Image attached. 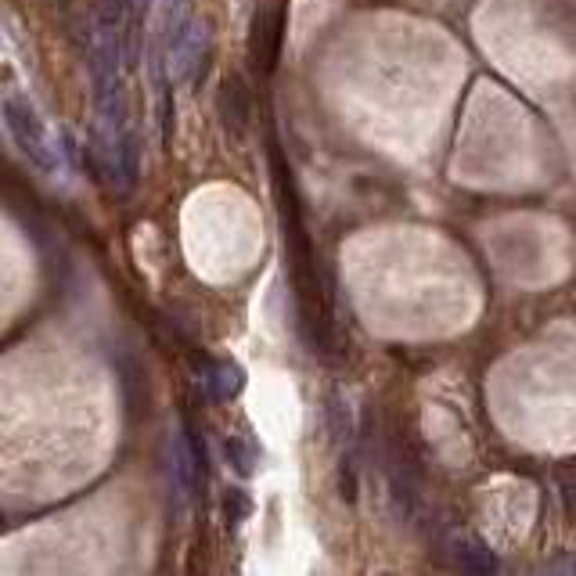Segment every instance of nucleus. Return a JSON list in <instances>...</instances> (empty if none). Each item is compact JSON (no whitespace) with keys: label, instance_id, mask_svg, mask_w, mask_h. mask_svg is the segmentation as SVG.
Listing matches in <instances>:
<instances>
[{"label":"nucleus","instance_id":"f257e3e1","mask_svg":"<svg viewBox=\"0 0 576 576\" xmlns=\"http://www.w3.org/2000/svg\"><path fill=\"white\" fill-rule=\"evenodd\" d=\"M0 116H4V130H8V137L15 141V148L33 162L36 170L54 173L62 166L65 148H58V137L47 130V123L33 108V101L22 98L18 90H4Z\"/></svg>","mask_w":576,"mask_h":576},{"label":"nucleus","instance_id":"f03ea898","mask_svg":"<svg viewBox=\"0 0 576 576\" xmlns=\"http://www.w3.org/2000/svg\"><path fill=\"white\" fill-rule=\"evenodd\" d=\"M220 116L224 123L231 126L234 134H242L245 123H249V94L238 80H227L224 83V94H220Z\"/></svg>","mask_w":576,"mask_h":576},{"label":"nucleus","instance_id":"7ed1b4c3","mask_svg":"<svg viewBox=\"0 0 576 576\" xmlns=\"http://www.w3.org/2000/svg\"><path fill=\"white\" fill-rule=\"evenodd\" d=\"M224 454H227V461L234 465V472H238V476H245V479H249L252 472H256V465H260V450L252 447L245 436H227Z\"/></svg>","mask_w":576,"mask_h":576},{"label":"nucleus","instance_id":"20e7f679","mask_svg":"<svg viewBox=\"0 0 576 576\" xmlns=\"http://www.w3.org/2000/svg\"><path fill=\"white\" fill-rule=\"evenodd\" d=\"M458 562L465 573H497V558L490 555V548L479 544V540H465V544H458Z\"/></svg>","mask_w":576,"mask_h":576},{"label":"nucleus","instance_id":"39448f33","mask_svg":"<svg viewBox=\"0 0 576 576\" xmlns=\"http://www.w3.org/2000/svg\"><path fill=\"white\" fill-rule=\"evenodd\" d=\"M209 386H213V393L220 396V400H227V396H234L238 389H242V368L238 364H216L213 378H206Z\"/></svg>","mask_w":576,"mask_h":576},{"label":"nucleus","instance_id":"423d86ee","mask_svg":"<svg viewBox=\"0 0 576 576\" xmlns=\"http://www.w3.org/2000/svg\"><path fill=\"white\" fill-rule=\"evenodd\" d=\"M249 512H252L249 494H245V490H238V486H234V490H227V494H224V515H227V522H231V526H238V522L249 519Z\"/></svg>","mask_w":576,"mask_h":576}]
</instances>
